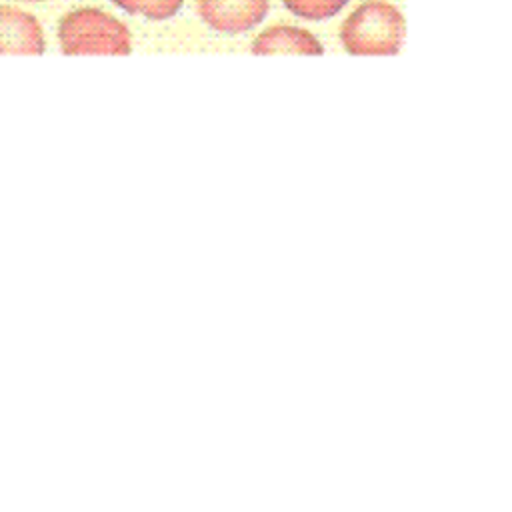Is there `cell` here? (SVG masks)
<instances>
[{"mask_svg": "<svg viewBox=\"0 0 512 512\" xmlns=\"http://www.w3.org/2000/svg\"><path fill=\"white\" fill-rule=\"evenodd\" d=\"M20 2H40V0H20Z\"/></svg>", "mask_w": 512, "mask_h": 512, "instance_id": "ba28073f", "label": "cell"}, {"mask_svg": "<svg viewBox=\"0 0 512 512\" xmlns=\"http://www.w3.org/2000/svg\"><path fill=\"white\" fill-rule=\"evenodd\" d=\"M200 18L216 32L252 30L268 14V0H198Z\"/></svg>", "mask_w": 512, "mask_h": 512, "instance_id": "3957f363", "label": "cell"}, {"mask_svg": "<svg viewBox=\"0 0 512 512\" xmlns=\"http://www.w3.org/2000/svg\"><path fill=\"white\" fill-rule=\"evenodd\" d=\"M46 48L40 22L18 8L0 6V54H42Z\"/></svg>", "mask_w": 512, "mask_h": 512, "instance_id": "277c9868", "label": "cell"}, {"mask_svg": "<svg viewBox=\"0 0 512 512\" xmlns=\"http://www.w3.org/2000/svg\"><path fill=\"white\" fill-rule=\"evenodd\" d=\"M404 16L388 2L360 4L342 24L340 40L350 54L390 56L404 44Z\"/></svg>", "mask_w": 512, "mask_h": 512, "instance_id": "6da1fadb", "label": "cell"}, {"mask_svg": "<svg viewBox=\"0 0 512 512\" xmlns=\"http://www.w3.org/2000/svg\"><path fill=\"white\" fill-rule=\"evenodd\" d=\"M58 40L62 52L68 56H128L132 52L130 30L114 16L96 8H80L68 12L58 24Z\"/></svg>", "mask_w": 512, "mask_h": 512, "instance_id": "7a4b0ae2", "label": "cell"}, {"mask_svg": "<svg viewBox=\"0 0 512 512\" xmlns=\"http://www.w3.org/2000/svg\"><path fill=\"white\" fill-rule=\"evenodd\" d=\"M322 44L302 28L274 26L252 42V54H322Z\"/></svg>", "mask_w": 512, "mask_h": 512, "instance_id": "5b68a950", "label": "cell"}, {"mask_svg": "<svg viewBox=\"0 0 512 512\" xmlns=\"http://www.w3.org/2000/svg\"><path fill=\"white\" fill-rule=\"evenodd\" d=\"M348 0H284V6L304 20H326L336 16Z\"/></svg>", "mask_w": 512, "mask_h": 512, "instance_id": "52a82bcc", "label": "cell"}, {"mask_svg": "<svg viewBox=\"0 0 512 512\" xmlns=\"http://www.w3.org/2000/svg\"><path fill=\"white\" fill-rule=\"evenodd\" d=\"M128 14H140L150 20H168L176 16L184 0H112Z\"/></svg>", "mask_w": 512, "mask_h": 512, "instance_id": "8992f818", "label": "cell"}]
</instances>
